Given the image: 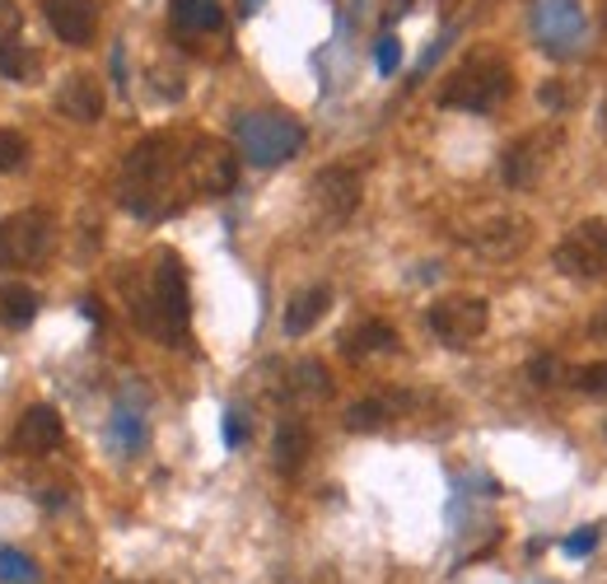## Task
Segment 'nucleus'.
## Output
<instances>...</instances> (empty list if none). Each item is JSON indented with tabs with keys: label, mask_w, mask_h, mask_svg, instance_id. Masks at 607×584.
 I'll return each mask as SVG.
<instances>
[{
	"label": "nucleus",
	"mask_w": 607,
	"mask_h": 584,
	"mask_svg": "<svg viewBox=\"0 0 607 584\" xmlns=\"http://www.w3.org/2000/svg\"><path fill=\"white\" fill-rule=\"evenodd\" d=\"M136 323H141L154 342L183 346L187 323H192V300H187V271L173 252H160V262H154L150 290L136 300Z\"/></svg>",
	"instance_id": "2"
},
{
	"label": "nucleus",
	"mask_w": 607,
	"mask_h": 584,
	"mask_svg": "<svg viewBox=\"0 0 607 584\" xmlns=\"http://www.w3.org/2000/svg\"><path fill=\"white\" fill-rule=\"evenodd\" d=\"M56 104H62V112L71 117V122H99L104 117V89L89 71H75L62 85V94H56Z\"/></svg>",
	"instance_id": "15"
},
{
	"label": "nucleus",
	"mask_w": 607,
	"mask_h": 584,
	"mask_svg": "<svg viewBox=\"0 0 607 584\" xmlns=\"http://www.w3.org/2000/svg\"><path fill=\"white\" fill-rule=\"evenodd\" d=\"M80 309H85V318H94V323H99V318H104V309H99V304H94V300H85Z\"/></svg>",
	"instance_id": "35"
},
{
	"label": "nucleus",
	"mask_w": 607,
	"mask_h": 584,
	"mask_svg": "<svg viewBox=\"0 0 607 584\" xmlns=\"http://www.w3.org/2000/svg\"><path fill=\"white\" fill-rule=\"evenodd\" d=\"M556 369H561V365H556L552 356H538L533 365H528V375H533V383H552V379H556Z\"/></svg>",
	"instance_id": "32"
},
{
	"label": "nucleus",
	"mask_w": 607,
	"mask_h": 584,
	"mask_svg": "<svg viewBox=\"0 0 607 584\" xmlns=\"http://www.w3.org/2000/svg\"><path fill=\"white\" fill-rule=\"evenodd\" d=\"M0 71H6L10 80H33L37 56H33L24 43H10V47H0Z\"/></svg>",
	"instance_id": "25"
},
{
	"label": "nucleus",
	"mask_w": 607,
	"mask_h": 584,
	"mask_svg": "<svg viewBox=\"0 0 607 584\" xmlns=\"http://www.w3.org/2000/svg\"><path fill=\"white\" fill-rule=\"evenodd\" d=\"M375 66H379V75H393L398 66H402V43L393 33H383L379 37V47H375Z\"/></svg>",
	"instance_id": "29"
},
{
	"label": "nucleus",
	"mask_w": 607,
	"mask_h": 584,
	"mask_svg": "<svg viewBox=\"0 0 607 584\" xmlns=\"http://www.w3.org/2000/svg\"><path fill=\"white\" fill-rule=\"evenodd\" d=\"M43 14H47L52 33L71 47H85L94 37V19H99L94 0H43Z\"/></svg>",
	"instance_id": "14"
},
{
	"label": "nucleus",
	"mask_w": 607,
	"mask_h": 584,
	"mask_svg": "<svg viewBox=\"0 0 607 584\" xmlns=\"http://www.w3.org/2000/svg\"><path fill=\"white\" fill-rule=\"evenodd\" d=\"M290 388L304 393V398H327L332 393V379H327V369L318 360H300L295 375H290Z\"/></svg>",
	"instance_id": "23"
},
{
	"label": "nucleus",
	"mask_w": 607,
	"mask_h": 584,
	"mask_svg": "<svg viewBox=\"0 0 607 584\" xmlns=\"http://www.w3.org/2000/svg\"><path fill=\"white\" fill-rule=\"evenodd\" d=\"M486 323H491V309L481 295H444L430 309V333L444 346H473L486 333Z\"/></svg>",
	"instance_id": "9"
},
{
	"label": "nucleus",
	"mask_w": 607,
	"mask_h": 584,
	"mask_svg": "<svg viewBox=\"0 0 607 584\" xmlns=\"http://www.w3.org/2000/svg\"><path fill=\"white\" fill-rule=\"evenodd\" d=\"M234 141H239V154L252 169H277L304 150V127L277 108H262V112H243L234 122Z\"/></svg>",
	"instance_id": "4"
},
{
	"label": "nucleus",
	"mask_w": 607,
	"mask_h": 584,
	"mask_svg": "<svg viewBox=\"0 0 607 584\" xmlns=\"http://www.w3.org/2000/svg\"><path fill=\"white\" fill-rule=\"evenodd\" d=\"M388 417H393V402H388V398H360V402L346 412V431L369 435V431H379Z\"/></svg>",
	"instance_id": "21"
},
{
	"label": "nucleus",
	"mask_w": 607,
	"mask_h": 584,
	"mask_svg": "<svg viewBox=\"0 0 607 584\" xmlns=\"http://www.w3.org/2000/svg\"><path fill=\"white\" fill-rule=\"evenodd\" d=\"M398 346V333L388 323H360V327H350V333L342 337V350L350 360H365V356H379V350H393Z\"/></svg>",
	"instance_id": "18"
},
{
	"label": "nucleus",
	"mask_w": 607,
	"mask_h": 584,
	"mask_svg": "<svg viewBox=\"0 0 607 584\" xmlns=\"http://www.w3.org/2000/svg\"><path fill=\"white\" fill-rule=\"evenodd\" d=\"M187 179L183 173V150L173 136H145L141 145L127 154L122 169V206L141 220H160L169 210H178V197H173V183Z\"/></svg>",
	"instance_id": "1"
},
{
	"label": "nucleus",
	"mask_w": 607,
	"mask_h": 584,
	"mask_svg": "<svg viewBox=\"0 0 607 584\" xmlns=\"http://www.w3.org/2000/svg\"><path fill=\"white\" fill-rule=\"evenodd\" d=\"M552 262L561 277H571V281H607V216L579 220L556 244Z\"/></svg>",
	"instance_id": "6"
},
{
	"label": "nucleus",
	"mask_w": 607,
	"mask_h": 584,
	"mask_svg": "<svg viewBox=\"0 0 607 584\" xmlns=\"http://www.w3.org/2000/svg\"><path fill=\"white\" fill-rule=\"evenodd\" d=\"M173 24L178 33H220L225 10L220 0H173Z\"/></svg>",
	"instance_id": "17"
},
{
	"label": "nucleus",
	"mask_w": 607,
	"mask_h": 584,
	"mask_svg": "<svg viewBox=\"0 0 607 584\" xmlns=\"http://www.w3.org/2000/svg\"><path fill=\"white\" fill-rule=\"evenodd\" d=\"M183 173H187L192 187L206 192V197H225L234 187V179H239V160H234V150L225 141L202 136V141H192V150H183Z\"/></svg>",
	"instance_id": "10"
},
{
	"label": "nucleus",
	"mask_w": 607,
	"mask_h": 584,
	"mask_svg": "<svg viewBox=\"0 0 607 584\" xmlns=\"http://www.w3.org/2000/svg\"><path fill=\"white\" fill-rule=\"evenodd\" d=\"M29 160V141L10 127H0V173H14L19 164Z\"/></svg>",
	"instance_id": "26"
},
{
	"label": "nucleus",
	"mask_w": 607,
	"mask_h": 584,
	"mask_svg": "<svg viewBox=\"0 0 607 584\" xmlns=\"http://www.w3.org/2000/svg\"><path fill=\"white\" fill-rule=\"evenodd\" d=\"M0 584H37V566L19 548H0Z\"/></svg>",
	"instance_id": "24"
},
{
	"label": "nucleus",
	"mask_w": 607,
	"mask_h": 584,
	"mask_svg": "<svg viewBox=\"0 0 607 584\" xmlns=\"http://www.w3.org/2000/svg\"><path fill=\"white\" fill-rule=\"evenodd\" d=\"M584 33H589V19H584L579 0H538L533 6V37L542 52L565 62L584 47Z\"/></svg>",
	"instance_id": "7"
},
{
	"label": "nucleus",
	"mask_w": 607,
	"mask_h": 584,
	"mask_svg": "<svg viewBox=\"0 0 607 584\" xmlns=\"http://www.w3.org/2000/svg\"><path fill=\"white\" fill-rule=\"evenodd\" d=\"M271 458H277L281 473H300L304 458H308V425L285 421L277 431V444H271Z\"/></svg>",
	"instance_id": "20"
},
{
	"label": "nucleus",
	"mask_w": 607,
	"mask_h": 584,
	"mask_svg": "<svg viewBox=\"0 0 607 584\" xmlns=\"http://www.w3.org/2000/svg\"><path fill=\"white\" fill-rule=\"evenodd\" d=\"M542 104H546V108H565V89L546 85V89H542Z\"/></svg>",
	"instance_id": "33"
},
{
	"label": "nucleus",
	"mask_w": 607,
	"mask_h": 584,
	"mask_svg": "<svg viewBox=\"0 0 607 584\" xmlns=\"http://www.w3.org/2000/svg\"><path fill=\"white\" fill-rule=\"evenodd\" d=\"M571 383L579 388V393H589V398H607V360H594V365H579Z\"/></svg>",
	"instance_id": "27"
},
{
	"label": "nucleus",
	"mask_w": 607,
	"mask_h": 584,
	"mask_svg": "<svg viewBox=\"0 0 607 584\" xmlns=\"http://www.w3.org/2000/svg\"><path fill=\"white\" fill-rule=\"evenodd\" d=\"M0 314H6L10 327H29L37 314V295L29 285H6L0 290Z\"/></svg>",
	"instance_id": "22"
},
{
	"label": "nucleus",
	"mask_w": 607,
	"mask_h": 584,
	"mask_svg": "<svg viewBox=\"0 0 607 584\" xmlns=\"http://www.w3.org/2000/svg\"><path fill=\"white\" fill-rule=\"evenodd\" d=\"M243 440H248V421H243L239 407H229V412H225V444H229V450H239Z\"/></svg>",
	"instance_id": "30"
},
{
	"label": "nucleus",
	"mask_w": 607,
	"mask_h": 584,
	"mask_svg": "<svg viewBox=\"0 0 607 584\" xmlns=\"http://www.w3.org/2000/svg\"><path fill=\"white\" fill-rule=\"evenodd\" d=\"M332 309V290L327 285H308V290H300L295 300H290V309H285V333L290 337H304L308 327H318V318Z\"/></svg>",
	"instance_id": "16"
},
{
	"label": "nucleus",
	"mask_w": 607,
	"mask_h": 584,
	"mask_svg": "<svg viewBox=\"0 0 607 584\" xmlns=\"http://www.w3.org/2000/svg\"><path fill=\"white\" fill-rule=\"evenodd\" d=\"M556 145H561V131H556V127H542V131L519 136V141L505 150V160H500V179H505V187H514V192H533V187L542 183L546 164H552Z\"/></svg>",
	"instance_id": "8"
},
{
	"label": "nucleus",
	"mask_w": 607,
	"mask_h": 584,
	"mask_svg": "<svg viewBox=\"0 0 607 584\" xmlns=\"http://www.w3.org/2000/svg\"><path fill=\"white\" fill-rule=\"evenodd\" d=\"M594 548H598V529H579V533L565 538V552L571 556H589Z\"/></svg>",
	"instance_id": "31"
},
{
	"label": "nucleus",
	"mask_w": 607,
	"mask_h": 584,
	"mask_svg": "<svg viewBox=\"0 0 607 584\" xmlns=\"http://www.w3.org/2000/svg\"><path fill=\"white\" fill-rule=\"evenodd\" d=\"M514 89V75H509V62L500 52H473L467 62L448 75L440 89L444 108H463V112H491L509 99Z\"/></svg>",
	"instance_id": "3"
},
{
	"label": "nucleus",
	"mask_w": 607,
	"mask_h": 584,
	"mask_svg": "<svg viewBox=\"0 0 607 584\" xmlns=\"http://www.w3.org/2000/svg\"><path fill=\"white\" fill-rule=\"evenodd\" d=\"M52 216L47 210H14V216L0 220V267L10 271H29L43 267V258L52 252Z\"/></svg>",
	"instance_id": "5"
},
{
	"label": "nucleus",
	"mask_w": 607,
	"mask_h": 584,
	"mask_svg": "<svg viewBox=\"0 0 607 584\" xmlns=\"http://www.w3.org/2000/svg\"><path fill=\"white\" fill-rule=\"evenodd\" d=\"M24 43V14H19L14 0H0V47Z\"/></svg>",
	"instance_id": "28"
},
{
	"label": "nucleus",
	"mask_w": 607,
	"mask_h": 584,
	"mask_svg": "<svg viewBox=\"0 0 607 584\" xmlns=\"http://www.w3.org/2000/svg\"><path fill=\"white\" fill-rule=\"evenodd\" d=\"M589 333H594V337H607V304L589 318Z\"/></svg>",
	"instance_id": "34"
},
{
	"label": "nucleus",
	"mask_w": 607,
	"mask_h": 584,
	"mask_svg": "<svg viewBox=\"0 0 607 584\" xmlns=\"http://www.w3.org/2000/svg\"><path fill=\"white\" fill-rule=\"evenodd\" d=\"M62 435H66L62 412H56V407H47V402H37V407H29V412L19 417V425H14V450H19V454H52L56 444H62Z\"/></svg>",
	"instance_id": "13"
},
{
	"label": "nucleus",
	"mask_w": 607,
	"mask_h": 584,
	"mask_svg": "<svg viewBox=\"0 0 607 584\" xmlns=\"http://www.w3.org/2000/svg\"><path fill=\"white\" fill-rule=\"evenodd\" d=\"M313 202H318L323 216L346 220L350 210L360 206V173L350 169V164H332V169H323L318 179H313Z\"/></svg>",
	"instance_id": "11"
},
{
	"label": "nucleus",
	"mask_w": 607,
	"mask_h": 584,
	"mask_svg": "<svg viewBox=\"0 0 607 584\" xmlns=\"http://www.w3.org/2000/svg\"><path fill=\"white\" fill-rule=\"evenodd\" d=\"M108 444H112L117 454H141L145 450V417L122 402L112 412V421H108Z\"/></svg>",
	"instance_id": "19"
},
{
	"label": "nucleus",
	"mask_w": 607,
	"mask_h": 584,
	"mask_svg": "<svg viewBox=\"0 0 607 584\" xmlns=\"http://www.w3.org/2000/svg\"><path fill=\"white\" fill-rule=\"evenodd\" d=\"M467 248H477L481 258H514V252L528 244V220L519 216H491L477 229H458Z\"/></svg>",
	"instance_id": "12"
}]
</instances>
